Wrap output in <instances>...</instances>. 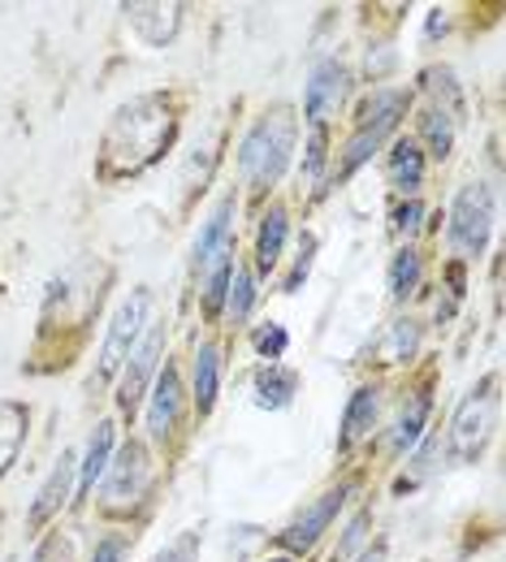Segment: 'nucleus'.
<instances>
[{"instance_id":"obj_18","label":"nucleus","mask_w":506,"mask_h":562,"mask_svg":"<svg viewBox=\"0 0 506 562\" xmlns=\"http://www.w3.org/2000/svg\"><path fill=\"white\" fill-rule=\"evenodd\" d=\"M26 424H31V412L22 403H13V398L0 403V476L18 463V450L26 441Z\"/></svg>"},{"instance_id":"obj_36","label":"nucleus","mask_w":506,"mask_h":562,"mask_svg":"<svg viewBox=\"0 0 506 562\" xmlns=\"http://www.w3.org/2000/svg\"><path fill=\"white\" fill-rule=\"evenodd\" d=\"M356 562H385V546H372V550H363Z\"/></svg>"},{"instance_id":"obj_19","label":"nucleus","mask_w":506,"mask_h":562,"mask_svg":"<svg viewBox=\"0 0 506 562\" xmlns=\"http://www.w3.org/2000/svg\"><path fill=\"white\" fill-rule=\"evenodd\" d=\"M109 454H113V420H100L95 432H91V441H87L82 463H78V485H82V490H95V481H100L104 468H109Z\"/></svg>"},{"instance_id":"obj_15","label":"nucleus","mask_w":506,"mask_h":562,"mask_svg":"<svg viewBox=\"0 0 506 562\" xmlns=\"http://www.w3.org/2000/svg\"><path fill=\"white\" fill-rule=\"evenodd\" d=\"M429 412H434V398H429L425 390H412V394L403 398V407H398V420H394V432H390V446H394V454H403V450H412V446L420 441V432H425V420H429Z\"/></svg>"},{"instance_id":"obj_21","label":"nucleus","mask_w":506,"mask_h":562,"mask_svg":"<svg viewBox=\"0 0 506 562\" xmlns=\"http://www.w3.org/2000/svg\"><path fill=\"white\" fill-rule=\"evenodd\" d=\"M416 351H420V321H412V316L394 321V325L381 334V342H376L381 363H407Z\"/></svg>"},{"instance_id":"obj_9","label":"nucleus","mask_w":506,"mask_h":562,"mask_svg":"<svg viewBox=\"0 0 506 562\" xmlns=\"http://www.w3.org/2000/svg\"><path fill=\"white\" fill-rule=\"evenodd\" d=\"M342 95H347V66L338 57L316 61L312 74H307V91H303V117L312 126H325V117L338 113Z\"/></svg>"},{"instance_id":"obj_32","label":"nucleus","mask_w":506,"mask_h":562,"mask_svg":"<svg viewBox=\"0 0 506 562\" xmlns=\"http://www.w3.org/2000/svg\"><path fill=\"white\" fill-rule=\"evenodd\" d=\"M286 347H290V338H286V329H282V325H265V329L256 334V351L265 355L269 363H273V359H282Z\"/></svg>"},{"instance_id":"obj_35","label":"nucleus","mask_w":506,"mask_h":562,"mask_svg":"<svg viewBox=\"0 0 506 562\" xmlns=\"http://www.w3.org/2000/svg\"><path fill=\"white\" fill-rule=\"evenodd\" d=\"M122 559H126V537H104L95 546V554H91V562H122Z\"/></svg>"},{"instance_id":"obj_14","label":"nucleus","mask_w":506,"mask_h":562,"mask_svg":"<svg viewBox=\"0 0 506 562\" xmlns=\"http://www.w3.org/2000/svg\"><path fill=\"white\" fill-rule=\"evenodd\" d=\"M390 187L398 195H416L425 187V151L416 139H394L390 147Z\"/></svg>"},{"instance_id":"obj_1","label":"nucleus","mask_w":506,"mask_h":562,"mask_svg":"<svg viewBox=\"0 0 506 562\" xmlns=\"http://www.w3.org/2000/svg\"><path fill=\"white\" fill-rule=\"evenodd\" d=\"M178 135V117L165 104V95H135L122 104L104 131L100 147V173L104 178H135L147 165L165 156V147Z\"/></svg>"},{"instance_id":"obj_34","label":"nucleus","mask_w":506,"mask_h":562,"mask_svg":"<svg viewBox=\"0 0 506 562\" xmlns=\"http://www.w3.org/2000/svg\"><path fill=\"white\" fill-rule=\"evenodd\" d=\"M420 216H425V204L420 200H407L403 209L394 212V234H416L420 229Z\"/></svg>"},{"instance_id":"obj_28","label":"nucleus","mask_w":506,"mask_h":562,"mask_svg":"<svg viewBox=\"0 0 506 562\" xmlns=\"http://www.w3.org/2000/svg\"><path fill=\"white\" fill-rule=\"evenodd\" d=\"M425 78H429V91H434L437 100H446L437 113H446L450 122H459V117H463V95H459V87H454V74H450V70H429Z\"/></svg>"},{"instance_id":"obj_10","label":"nucleus","mask_w":506,"mask_h":562,"mask_svg":"<svg viewBox=\"0 0 506 562\" xmlns=\"http://www.w3.org/2000/svg\"><path fill=\"white\" fill-rule=\"evenodd\" d=\"M160 351H165V325H151L144 338L135 342L131 368H126V376H122V394H117L122 412H135V407H139L144 390L156 381V372H160Z\"/></svg>"},{"instance_id":"obj_24","label":"nucleus","mask_w":506,"mask_h":562,"mask_svg":"<svg viewBox=\"0 0 506 562\" xmlns=\"http://www.w3.org/2000/svg\"><path fill=\"white\" fill-rule=\"evenodd\" d=\"M420 273H425V260H420V251L416 247H403L394 260H390V294L403 303L407 294H416V285H420Z\"/></svg>"},{"instance_id":"obj_8","label":"nucleus","mask_w":506,"mask_h":562,"mask_svg":"<svg viewBox=\"0 0 506 562\" xmlns=\"http://www.w3.org/2000/svg\"><path fill=\"white\" fill-rule=\"evenodd\" d=\"M347 493H351V485H338V490H329V493H321L307 510H299L294 519L286 524V532L278 537L282 546H286L290 554H303V550H312L321 537H325V528L338 519V510L347 506Z\"/></svg>"},{"instance_id":"obj_25","label":"nucleus","mask_w":506,"mask_h":562,"mask_svg":"<svg viewBox=\"0 0 506 562\" xmlns=\"http://www.w3.org/2000/svg\"><path fill=\"white\" fill-rule=\"evenodd\" d=\"M385 135H390V131H376V126H360V131L351 135V143L342 147V165H338V173L347 178V173H356L360 165H368V160H372V151H376V147L385 143Z\"/></svg>"},{"instance_id":"obj_6","label":"nucleus","mask_w":506,"mask_h":562,"mask_svg":"<svg viewBox=\"0 0 506 562\" xmlns=\"http://www.w3.org/2000/svg\"><path fill=\"white\" fill-rule=\"evenodd\" d=\"M147 307H151V294H147V290H131V294L122 299V307L113 312L109 334H104V347H100V381H109V376L131 359L135 342L144 338Z\"/></svg>"},{"instance_id":"obj_13","label":"nucleus","mask_w":506,"mask_h":562,"mask_svg":"<svg viewBox=\"0 0 506 562\" xmlns=\"http://www.w3.org/2000/svg\"><path fill=\"white\" fill-rule=\"evenodd\" d=\"M126 22L147 48H165L182 26V4H126Z\"/></svg>"},{"instance_id":"obj_4","label":"nucleus","mask_w":506,"mask_h":562,"mask_svg":"<svg viewBox=\"0 0 506 562\" xmlns=\"http://www.w3.org/2000/svg\"><path fill=\"white\" fill-rule=\"evenodd\" d=\"M494 424H498V372H490L481 385H472L463 394V403L454 407L450 416V459L454 463H476L485 441L494 437Z\"/></svg>"},{"instance_id":"obj_5","label":"nucleus","mask_w":506,"mask_h":562,"mask_svg":"<svg viewBox=\"0 0 506 562\" xmlns=\"http://www.w3.org/2000/svg\"><path fill=\"white\" fill-rule=\"evenodd\" d=\"M490 234H494V191L485 182H468L450 204L446 238L459 260H476L490 247Z\"/></svg>"},{"instance_id":"obj_23","label":"nucleus","mask_w":506,"mask_h":562,"mask_svg":"<svg viewBox=\"0 0 506 562\" xmlns=\"http://www.w3.org/2000/svg\"><path fill=\"white\" fill-rule=\"evenodd\" d=\"M403 113H407V91H394V87H385V91H376V95H372V100H368V104L360 109V126L394 131Z\"/></svg>"},{"instance_id":"obj_20","label":"nucleus","mask_w":506,"mask_h":562,"mask_svg":"<svg viewBox=\"0 0 506 562\" xmlns=\"http://www.w3.org/2000/svg\"><path fill=\"white\" fill-rule=\"evenodd\" d=\"M282 247H286V209L273 204V209L260 216V234H256V260H260L265 273L282 260Z\"/></svg>"},{"instance_id":"obj_22","label":"nucleus","mask_w":506,"mask_h":562,"mask_svg":"<svg viewBox=\"0 0 506 562\" xmlns=\"http://www.w3.org/2000/svg\"><path fill=\"white\" fill-rule=\"evenodd\" d=\"M217 385H221V351H217V342H204V347L195 351V407H200V416L213 412Z\"/></svg>"},{"instance_id":"obj_16","label":"nucleus","mask_w":506,"mask_h":562,"mask_svg":"<svg viewBox=\"0 0 506 562\" xmlns=\"http://www.w3.org/2000/svg\"><path fill=\"white\" fill-rule=\"evenodd\" d=\"M294 394H299V372H290L282 363H269V368L256 376V407H265V412L290 407Z\"/></svg>"},{"instance_id":"obj_27","label":"nucleus","mask_w":506,"mask_h":562,"mask_svg":"<svg viewBox=\"0 0 506 562\" xmlns=\"http://www.w3.org/2000/svg\"><path fill=\"white\" fill-rule=\"evenodd\" d=\"M225 303H229V321H234V325L247 321V312H251V303H256V278H251V269H234L229 290H225Z\"/></svg>"},{"instance_id":"obj_31","label":"nucleus","mask_w":506,"mask_h":562,"mask_svg":"<svg viewBox=\"0 0 506 562\" xmlns=\"http://www.w3.org/2000/svg\"><path fill=\"white\" fill-rule=\"evenodd\" d=\"M200 541H204V537L191 528V532H182L173 546H165V550L156 554V562H195V554H200Z\"/></svg>"},{"instance_id":"obj_17","label":"nucleus","mask_w":506,"mask_h":562,"mask_svg":"<svg viewBox=\"0 0 506 562\" xmlns=\"http://www.w3.org/2000/svg\"><path fill=\"white\" fill-rule=\"evenodd\" d=\"M376 412H381V390L376 385H360L347 403V416H342V446H356L360 437L372 432L376 424Z\"/></svg>"},{"instance_id":"obj_37","label":"nucleus","mask_w":506,"mask_h":562,"mask_svg":"<svg viewBox=\"0 0 506 562\" xmlns=\"http://www.w3.org/2000/svg\"><path fill=\"white\" fill-rule=\"evenodd\" d=\"M269 562H294V559H286V554H282V559H269Z\"/></svg>"},{"instance_id":"obj_26","label":"nucleus","mask_w":506,"mask_h":562,"mask_svg":"<svg viewBox=\"0 0 506 562\" xmlns=\"http://www.w3.org/2000/svg\"><path fill=\"white\" fill-rule=\"evenodd\" d=\"M420 139H425V147H429L434 160H446V156L454 151V122H450L446 113L429 109V113L420 117Z\"/></svg>"},{"instance_id":"obj_30","label":"nucleus","mask_w":506,"mask_h":562,"mask_svg":"<svg viewBox=\"0 0 506 562\" xmlns=\"http://www.w3.org/2000/svg\"><path fill=\"white\" fill-rule=\"evenodd\" d=\"M368 524H372V510H360L351 524H347V537L338 541V550H334V562H347L356 550L363 546V537H368Z\"/></svg>"},{"instance_id":"obj_11","label":"nucleus","mask_w":506,"mask_h":562,"mask_svg":"<svg viewBox=\"0 0 506 562\" xmlns=\"http://www.w3.org/2000/svg\"><path fill=\"white\" fill-rule=\"evenodd\" d=\"M178 412H182V376L173 363H165L151 381V403H147V432L151 441H165L178 424Z\"/></svg>"},{"instance_id":"obj_3","label":"nucleus","mask_w":506,"mask_h":562,"mask_svg":"<svg viewBox=\"0 0 506 562\" xmlns=\"http://www.w3.org/2000/svg\"><path fill=\"white\" fill-rule=\"evenodd\" d=\"M234 212H238V200L221 195L195 238V269H200V290H204L209 312H221L229 278H234Z\"/></svg>"},{"instance_id":"obj_2","label":"nucleus","mask_w":506,"mask_h":562,"mask_svg":"<svg viewBox=\"0 0 506 562\" xmlns=\"http://www.w3.org/2000/svg\"><path fill=\"white\" fill-rule=\"evenodd\" d=\"M294 135H299L294 109H290V104H278V109H269V113L247 131V139L238 143V178H243L256 195L273 191L278 178L286 173L290 151H294Z\"/></svg>"},{"instance_id":"obj_33","label":"nucleus","mask_w":506,"mask_h":562,"mask_svg":"<svg viewBox=\"0 0 506 562\" xmlns=\"http://www.w3.org/2000/svg\"><path fill=\"white\" fill-rule=\"evenodd\" d=\"M312 256H316V234H303V243H299V260H294V273L286 278V294H294L307 273H312Z\"/></svg>"},{"instance_id":"obj_7","label":"nucleus","mask_w":506,"mask_h":562,"mask_svg":"<svg viewBox=\"0 0 506 562\" xmlns=\"http://www.w3.org/2000/svg\"><path fill=\"white\" fill-rule=\"evenodd\" d=\"M109 476H104V506H126V502H139L151 485V459H147V450L139 441H131V446H122V454L104 468Z\"/></svg>"},{"instance_id":"obj_12","label":"nucleus","mask_w":506,"mask_h":562,"mask_svg":"<svg viewBox=\"0 0 506 562\" xmlns=\"http://www.w3.org/2000/svg\"><path fill=\"white\" fill-rule=\"evenodd\" d=\"M74 476H78V459H74V450H66V454L57 459V468L48 472V481L35 493V502H31V510H26V528H44V524L70 502Z\"/></svg>"},{"instance_id":"obj_29","label":"nucleus","mask_w":506,"mask_h":562,"mask_svg":"<svg viewBox=\"0 0 506 562\" xmlns=\"http://www.w3.org/2000/svg\"><path fill=\"white\" fill-rule=\"evenodd\" d=\"M325 147H329V135H325V126H312L307 156H303V182H316V178H321V169H325Z\"/></svg>"}]
</instances>
